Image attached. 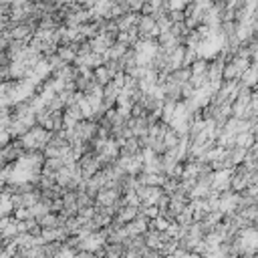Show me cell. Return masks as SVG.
Instances as JSON below:
<instances>
[{
	"label": "cell",
	"instance_id": "1",
	"mask_svg": "<svg viewBox=\"0 0 258 258\" xmlns=\"http://www.w3.org/2000/svg\"><path fill=\"white\" fill-rule=\"evenodd\" d=\"M26 46H28V42H22V40H10V44H8V48H6V56H8V60H10V62L20 60V58H22V52H24Z\"/></svg>",
	"mask_w": 258,
	"mask_h": 258
},
{
	"label": "cell",
	"instance_id": "2",
	"mask_svg": "<svg viewBox=\"0 0 258 258\" xmlns=\"http://www.w3.org/2000/svg\"><path fill=\"white\" fill-rule=\"evenodd\" d=\"M8 73H10V81H24L28 75V67L22 60H14L8 64Z\"/></svg>",
	"mask_w": 258,
	"mask_h": 258
},
{
	"label": "cell",
	"instance_id": "3",
	"mask_svg": "<svg viewBox=\"0 0 258 258\" xmlns=\"http://www.w3.org/2000/svg\"><path fill=\"white\" fill-rule=\"evenodd\" d=\"M10 214H14V206L10 202V194L6 189H2V196H0V220L8 218Z\"/></svg>",
	"mask_w": 258,
	"mask_h": 258
},
{
	"label": "cell",
	"instance_id": "4",
	"mask_svg": "<svg viewBox=\"0 0 258 258\" xmlns=\"http://www.w3.org/2000/svg\"><path fill=\"white\" fill-rule=\"evenodd\" d=\"M6 131H8V135H10L12 139H20L22 135H26V133H28V129L24 127V123H20L18 119H12Z\"/></svg>",
	"mask_w": 258,
	"mask_h": 258
},
{
	"label": "cell",
	"instance_id": "5",
	"mask_svg": "<svg viewBox=\"0 0 258 258\" xmlns=\"http://www.w3.org/2000/svg\"><path fill=\"white\" fill-rule=\"evenodd\" d=\"M179 141H181V137L169 127L167 131H165V135H163V145H165V153L167 151H171V149H175L177 145H179Z\"/></svg>",
	"mask_w": 258,
	"mask_h": 258
},
{
	"label": "cell",
	"instance_id": "6",
	"mask_svg": "<svg viewBox=\"0 0 258 258\" xmlns=\"http://www.w3.org/2000/svg\"><path fill=\"white\" fill-rule=\"evenodd\" d=\"M56 54H58V56H60V60H64L67 64H71V62H75V60H77V52H75V48H73L71 44H62V46H58Z\"/></svg>",
	"mask_w": 258,
	"mask_h": 258
},
{
	"label": "cell",
	"instance_id": "7",
	"mask_svg": "<svg viewBox=\"0 0 258 258\" xmlns=\"http://www.w3.org/2000/svg\"><path fill=\"white\" fill-rule=\"evenodd\" d=\"M93 79L101 85V87H105V85H109L111 81H113V77H111V73L107 71V67L103 64V67H99L97 71H93Z\"/></svg>",
	"mask_w": 258,
	"mask_h": 258
},
{
	"label": "cell",
	"instance_id": "8",
	"mask_svg": "<svg viewBox=\"0 0 258 258\" xmlns=\"http://www.w3.org/2000/svg\"><path fill=\"white\" fill-rule=\"evenodd\" d=\"M169 224H171L169 220H165L163 216H157L155 220L149 222V228H151V230H157V232H165V230L169 228Z\"/></svg>",
	"mask_w": 258,
	"mask_h": 258
},
{
	"label": "cell",
	"instance_id": "9",
	"mask_svg": "<svg viewBox=\"0 0 258 258\" xmlns=\"http://www.w3.org/2000/svg\"><path fill=\"white\" fill-rule=\"evenodd\" d=\"M12 218H14L16 222H24V220H30L32 216H30V210H28V208H16L14 214H12Z\"/></svg>",
	"mask_w": 258,
	"mask_h": 258
},
{
	"label": "cell",
	"instance_id": "10",
	"mask_svg": "<svg viewBox=\"0 0 258 258\" xmlns=\"http://www.w3.org/2000/svg\"><path fill=\"white\" fill-rule=\"evenodd\" d=\"M8 44H10V38L6 34H0V52H6Z\"/></svg>",
	"mask_w": 258,
	"mask_h": 258
},
{
	"label": "cell",
	"instance_id": "11",
	"mask_svg": "<svg viewBox=\"0 0 258 258\" xmlns=\"http://www.w3.org/2000/svg\"><path fill=\"white\" fill-rule=\"evenodd\" d=\"M10 222H12V218H10V216H8V218H2V220H0V238H2V234H4V230H6V226H8Z\"/></svg>",
	"mask_w": 258,
	"mask_h": 258
},
{
	"label": "cell",
	"instance_id": "12",
	"mask_svg": "<svg viewBox=\"0 0 258 258\" xmlns=\"http://www.w3.org/2000/svg\"><path fill=\"white\" fill-rule=\"evenodd\" d=\"M4 185H6V179H2V177H0V191H2V187H4Z\"/></svg>",
	"mask_w": 258,
	"mask_h": 258
}]
</instances>
